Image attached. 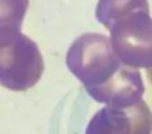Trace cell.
Instances as JSON below:
<instances>
[{"label":"cell","instance_id":"277c9868","mask_svg":"<svg viewBox=\"0 0 152 134\" xmlns=\"http://www.w3.org/2000/svg\"><path fill=\"white\" fill-rule=\"evenodd\" d=\"M148 76H150V81L152 83V68H151V70H148Z\"/></svg>","mask_w":152,"mask_h":134},{"label":"cell","instance_id":"6da1fadb","mask_svg":"<svg viewBox=\"0 0 152 134\" xmlns=\"http://www.w3.org/2000/svg\"><path fill=\"white\" fill-rule=\"evenodd\" d=\"M67 67L89 97L105 106L134 105L145 91L139 70L124 64L110 40L99 34L83 35L72 43Z\"/></svg>","mask_w":152,"mask_h":134},{"label":"cell","instance_id":"7a4b0ae2","mask_svg":"<svg viewBox=\"0 0 152 134\" xmlns=\"http://www.w3.org/2000/svg\"><path fill=\"white\" fill-rule=\"evenodd\" d=\"M96 18L111 32V46L124 64L152 68V18L147 0H100Z\"/></svg>","mask_w":152,"mask_h":134},{"label":"cell","instance_id":"3957f363","mask_svg":"<svg viewBox=\"0 0 152 134\" xmlns=\"http://www.w3.org/2000/svg\"><path fill=\"white\" fill-rule=\"evenodd\" d=\"M152 113L144 101L129 106H105L91 118L86 134H151Z\"/></svg>","mask_w":152,"mask_h":134}]
</instances>
